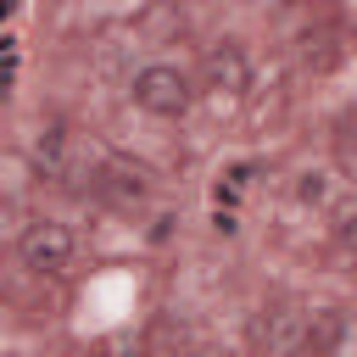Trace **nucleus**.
Returning a JSON list of instances; mask_svg holds the SVG:
<instances>
[{"instance_id": "1", "label": "nucleus", "mask_w": 357, "mask_h": 357, "mask_svg": "<svg viewBox=\"0 0 357 357\" xmlns=\"http://www.w3.org/2000/svg\"><path fill=\"white\" fill-rule=\"evenodd\" d=\"M128 95H134V106H139V112H151V117H184V112H190V100H195L190 73H178V67H167V61L139 67V73H134V84H128Z\"/></svg>"}, {"instance_id": "2", "label": "nucleus", "mask_w": 357, "mask_h": 357, "mask_svg": "<svg viewBox=\"0 0 357 357\" xmlns=\"http://www.w3.org/2000/svg\"><path fill=\"white\" fill-rule=\"evenodd\" d=\"M17 257H22V268H33V273H61V268L73 262V229L56 223V218H33V223L17 234Z\"/></svg>"}, {"instance_id": "3", "label": "nucleus", "mask_w": 357, "mask_h": 357, "mask_svg": "<svg viewBox=\"0 0 357 357\" xmlns=\"http://www.w3.org/2000/svg\"><path fill=\"white\" fill-rule=\"evenodd\" d=\"M307 335H312V324H307V312L290 307V301H273V307H262V312L251 318V346L268 351V357H290Z\"/></svg>"}, {"instance_id": "4", "label": "nucleus", "mask_w": 357, "mask_h": 357, "mask_svg": "<svg viewBox=\"0 0 357 357\" xmlns=\"http://www.w3.org/2000/svg\"><path fill=\"white\" fill-rule=\"evenodd\" d=\"M84 151H78V139L61 128V123H45L39 134H33V167L45 173V178H61V184H84V162H78Z\"/></svg>"}, {"instance_id": "5", "label": "nucleus", "mask_w": 357, "mask_h": 357, "mask_svg": "<svg viewBox=\"0 0 357 357\" xmlns=\"http://www.w3.org/2000/svg\"><path fill=\"white\" fill-rule=\"evenodd\" d=\"M95 190L106 201H117V206H139L151 195V178L139 167H128V162H95Z\"/></svg>"}, {"instance_id": "6", "label": "nucleus", "mask_w": 357, "mask_h": 357, "mask_svg": "<svg viewBox=\"0 0 357 357\" xmlns=\"http://www.w3.org/2000/svg\"><path fill=\"white\" fill-rule=\"evenodd\" d=\"M206 78L218 84V89H245V50L234 45V39H223V45H212L206 50Z\"/></svg>"}, {"instance_id": "7", "label": "nucleus", "mask_w": 357, "mask_h": 357, "mask_svg": "<svg viewBox=\"0 0 357 357\" xmlns=\"http://www.w3.org/2000/svg\"><path fill=\"white\" fill-rule=\"evenodd\" d=\"M329 234H335V245L357 251V195H346V201L329 206Z\"/></svg>"}, {"instance_id": "8", "label": "nucleus", "mask_w": 357, "mask_h": 357, "mask_svg": "<svg viewBox=\"0 0 357 357\" xmlns=\"http://www.w3.org/2000/svg\"><path fill=\"white\" fill-rule=\"evenodd\" d=\"M195 357H229V351H212V346H206V351H195Z\"/></svg>"}, {"instance_id": "9", "label": "nucleus", "mask_w": 357, "mask_h": 357, "mask_svg": "<svg viewBox=\"0 0 357 357\" xmlns=\"http://www.w3.org/2000/svg\"><path fill=\"white\" fill-rule=\"evenodd\" d=\"M351 128H357V112H351Z\"/></svg>"}]
</instances>
